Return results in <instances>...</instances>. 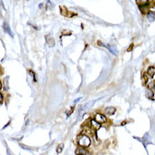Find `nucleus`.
Listing matches in <instances>:
<instances>
[{"mask_svg":"<svg viewBox=\"0 0 155 155\" xmlns=\"http://www.w3.org/2000/svg\"><path fill=\"white\" fill-rule=\"evenodd\" d=\"M95 102H96L95 100H94V101H91V102H87L86 104H85L83 106H82V110H81V113H85L88 109H89V108H91L93 106V105L95 104Z\"/></svg>","mask_w":155,"mask_h":155,"instance_id":"2","label":"nucleus"},{"mask_svg":"<svg viewBox=\"0 0 155 155\" xmlns=\"http://www.w3.org/2000/svg\"><path fill=\"white\" fill-rule=\"evenodd\" d=\"M82 99V98H79V99H75V101H74V103H76L77 102H78V101H80V100Z\"/></svg>","mask_w":155,"mask_h":155,"instance_id":"16","label":"nucleus"},{"mask_svg":"<svg viewBox=\"0 0 155 155\" xmlns=\"http://www.w3.org/2000/svg\"><path fill=\"white\" fill-rule=\"evenodd\" d=\"M3 29H4L5 32L6 33H7L8 34H9L10 36H12L13 37V33H12V31H11V29H10V27H9V26L8 25V23H7L5 22L4 23V24H3Z\"/></svg>","mask_w":155,"mask_h":155,"instance_id":"8","label":"nucleus"},{"mask_svg":"<svg viewBox=\"0 0 155 155\" xmlns=\"http://www.w3.org/2000/svg\"><path fill=\"white\" fill-rule=\"evenodd\" d=\"M46 40L47 44L50 46H54V39L51 35L46 36Z\"/></svg>","mask_w":155,"mask_h":155,"instance_id":"6","label":"nucleus"},{"mask_svg":"<svg viewBox=\"0 0 155 155\" xmlns=\"http://www.w3.org/2000/svg\"><path fill=\"white\" fill-rule=\"evenodd\" d=\"M105 112H106V113L108 114V115L112 116L116 113V108L113 106H108V107H107V108H106Z\"/></svg>","mask_w":155,"mask_h":155,"instance_id":"5","label":"nucleus"},{"mask_svg":"<svg viewBox=\"0 0 155 155\" xmlns=\"http://www.w3.org/2000/svg\"><path fill=\"white\" fill-rule=\"evenodd\" d=\"M145 79L147 81V85L148 86L149 89H154V78H151L147 77V75H145Z\"/></svg>","mask_w":155,"mask_h":155,"instance_id":"3","label":"nucleus"},{"mask_svg":"<svg viewBox=\"0 0 155 155\" xmlns=\"http://www.w3.org/2000/svg\"><path fill=\"white\" fill-rule=\"evenodd\" d=\"M95 120L97 123H99V124L104 123L106 122V118L105 116L102 115V114H99V113H98V114H96V116H95Z\"/></svg>","mask_w":155,"mask_h":155,"instance_id":"4","label":"nucleus"},{"mask_svg":"<svg viewBox=\"0 0 155 155\" xmlns=\"http://www.w3.org/2000/svg\"><path fill=\"white\" fill-rule=\"evenodd\" d=\"M147 73H148V75L151 76V77H154V73H155L154 67H151V68L148 69Z\"/></svg>","mask_w":155,"mask_h":155,"instance_id":"12","label":"nucleus"},{"mask_svg":"<svg viewBox=\"0 0 155 155\" xmlns=\"http://www.w3.org/2000/svg\"><path fill=\"white\" fill-rule=\"evenodd\" d=\"M2 100H3V96H2V95L0 93V103L2 102Z\"/></svg>","mask_w":155,"mask_h":155,"instance_id":"15","label":"nucleus"},{"mask_svg":"<svg viewBox=\"0 0 155 155\" xmlns=\"http://www.w3.org/2000/svg\"><path fill=\"white\" fill-rule=\"evenodd\" d=\"M78 144L82 147H87L91 144V140L86 135H81L78 138Z\"/></svg>","mask_w":155,"mask_h":155,"instance_id":"1","label":"nucleus"},{"mask_svg":"<svg viewBox=\"0 0 155 155\" xmlns=\"http://www.w3.org/2000/svg\"><path fill=\"white\" fill-rule=\"evenodd\" d=\"M106 47L108 49V50H109V51H110V52L113 54H116H116H118L117 49L116 48L115 46H111V45H107Z\"/></svg>","mask_w":155,"mask_h":155,"instance_id":"11","label":"nucleus"},{"mask_svg":"<svg viewBox=\"0 0 155 155\" xmlns=\"http://www.w3.org/2000/svg\"><path fill=\"white\" fill-rule=\"evenodd\" d=\"M137 4L139 5L140 7H146V6L149 4V2L147 0H137Z\"/></svg>","mask_w":155,"mask_h":155,"instance_id":"10","label":"nucleus"},{"mask_svg":"<svg viewBox=\"0 0 155 155\" xmlns=\"http://www.w3.org/2000/svg\"><path fill=\"white\" fill-rule=\"evenodd\" d=\"M88 154V151L86 150H85L84 148H78L76 150V155H87Z\"/></svg>","mask_w":155,"mask_h":155,"instance_id":"9","label":"nucleus"},{"mask_svg":"<svg viewBox=\"0 0 155 155\" xmlns=\"http://www.w3.org/2000/svg\"><path fill=\"white\" fill-rule=\"evenodd\" d=\"M91 126L92 128H93L95 130H99L100 127H101V124H99V123H97L95 121V120H91Z\"/></svg>","mask_w":155,"mask_h":155,"instance_id":"7","label":"nucleus"},{"mask_svg":"<svg viewBox=\"0 0 155 155\" xmlns=\"http://www.w3.org/2000/svg\"><path fill=\"white\" fill-rule=\"evenodd\" d=\"M63 148H64V144H60V145L58 146V149H57V152H58V154L61 153Z\"/></svg>","mask_w":155,"mask_h":155,"instance_id":"14","label":"nucleus"},{"mask_svg":"<svg viewBox=\"0 0 155 155\" xmlns=\"http://www.w3.org/2000/svg\"><path fill=\"white\" fill-rule=\"evenodd\" d=\"M133 44H131L130 46V48H129L128 50H127V51H131V49H132V47H133Z\"/></svg>","mask_w":155,"mask_h":155,"instance_id":"17","label":"nucleus"},{"mask_svg":"<svg viewBox=\"0 0 155 155\" xmlns=\"http://www.w3.org/2000/svg\"><path fill=\"white\" fill-rule=\"evenodd\" d=\"M1 87H2V85H1V82H0V89H1Z\"/></svg>","mask_w":155,"mask_h":155,"instance_id":"18","label":"nucleus"},{"mask_svg":"<svg viewBox=\"0 0 155 155\" xmlns=\"http://www.w3.org/2000/svg\"><path fill=\"white\" fill-rule=\"evenodd\" d=\"M147 18H148L149 21L154 22V12H150L148 15H147Z\"/></svg>","mask_w":155,"mask_h":155,"instance_id":"13","label":"nucleus"}]
</instances>
